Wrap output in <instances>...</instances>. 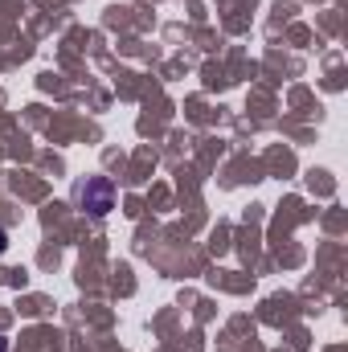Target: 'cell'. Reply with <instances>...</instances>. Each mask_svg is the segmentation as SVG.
<instances>
[{"mask_svg":"<svg viewBox=\"0 0 348 352\" xmlns=\"http://www.w3.org/2000/svg\"><path fill=\"white\" fill-rule=\"evenodd\" d=\"M74 201H78V209L90 213V217H107L115 209V184L107 176H87V180H78Z\"/></svg>","mask_w":348,"mask_h":352,"instance_id":"1","label":"cell"},{"mask_svg":"<svg viewBox=\"0 0 348 352\" xmlns=\"http://www.w3.org/2000/svg\"><path fill=\"white\" fill-rule=\"evenodd\" d=\"M0 352H8V340H4V336H0Z\"/></svg>","mask_w":348,"mask_h":352,"instance_id":"3","label":"cell"},{"mask_svg":"<svg viewBox=\"0 0 348 352\" xmlns=\"http://www.w3.org/2000/svg\"><path fill=\"white\" fill-rule=\"evenodd\" d=\"M4 246H8V238H4V230H0V254H4Z\"/></svg>","mask_w":348,"mask_h":352,"instance_id":"2","label":"cell"}]
</instances>
